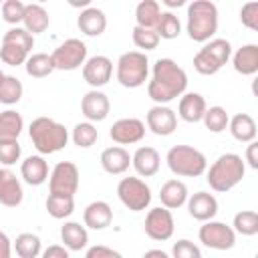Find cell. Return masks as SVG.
<instances>
[{
	"label": "cell",
	"mask_w": 258,
	"mask_h": 258,
	"mask_svg": "<svg viewBox=\"0 0 258 258\" xmlns=\"http://www.w3.org/2000/svg\"><path fill=\"white\" fill-rule=\"evenodd\" d=\"M24 200L20 179L10 167H0V204L6 208H18Z\"/></svg>",
	"instance_id": "2e32d148"
},
{
	"label": "cell",
	"mask_w": 258,
	"mask_h": 258,
	"mask_svg": "<svg viewBox=\"0 0 258 258\" xmlns=\"http://www.w3.org/2000/svg\"><path fill=\"white\" fill-rule=\"evenodd\" d=\"M44 206H46L48 216H52L54 220H64V218H69V216L75 212V198L48 194Z\"/></svg>",
	"instance_id": "d6a6232c"
},
{
	"label": "cell",
	"mask_w": 258,
	"mask_h": 258,
	"mask_svg": "<svg viewBox=\"0 0 258 258\" xmlns=\"http://www.w3.org/2000/svg\"><path fill=\"white\" fill-rule=\"evenodd\" d=\"M101 167L109 173V175H121L129 169L131 165V155L125 147L121 145H113V147H107L103 149L101 153Z\"/></svg>",
	"instance_id": "d6986e66"
},
{
	"label": "cell",
	"mask_w": 258,
	"mask_h": 258,
	"mask_svg": "<svg viewBox=\"0 0 258 258\" xmlns=\"http://www.w3.org/2000/svg\"><path fill=\"white\" fill-rule=\"evenodd\" d=\"M28 135H30L34 149L40 155H52V153L64 149L69 143V129L50 117L32 119V123L28 127Z\"/></svg>",
	"instance_id": "7a4b0ae2"
},
{
	"label": "cell",
	"mask_w": 258,
	"mask_h": 258,
	"mask_svg": "<svg viewBox=\"0 0 258 258\" xmlns=\"http://www.w3.org/2000/svg\"><path fill=\"white\" fill-rule=\"evenodd\" d=\"M0 6H2V4H0Z\"/></svg>",
	"instance_id": "9f6ffc18"
},
{
	"label": "cell",
	"mask_w": 258,
	"mask_h": 258,
	"mask_svg": "<svg viewBox=\"0 0 258 258\" xmlns=\"http://www.w3.org/2000/svg\"><path fill=\"white\" fill-rule=\"evenodd\" d=\"M246 161L252 169H258V143L256 141H250L246 145Z\"/></svg>",
	"instance_id": "f907efd6"
},
{
	"label": "cell",
	"mask_w": 258,
	"mask_h": 258,
	"mask_svg": "<svg viewBox=\"0 0 258 258\" xmlns=\"http://www.w3.org/2000/svg\"><path fill=\"white\" fill-rule=\"evenodd\" d=\"M22 155V147L18 141H2L0 143V163L4 167L14 165Z\"/></svg>",
	"instance_id": "bcb514c9"
},
{
	"label": "cell",
	"mask_w": 258,
	"mask_h": 258,
	"mask_svg": "<svg viewBox=\"0 0 258 258\" xmlns=\"http://www.w3.org/2000/svg\"><path fill=\"white\" fill-rule=\"evenodd\" d=\"M14 252L18 258H38L42 254V242L36 234L32 232H22L16 236L14 244H12Z\"/></svg>",
	"instance_id": "f546056e"
},
{
	"label": "cell",
	"mask_w": 258,
	"mask_h": 258,
	"mask_svg": "<svg viewBox=\"0 0 258 258\" xmlns=\"http://www.w3.org/2000/svg\"><path fill=\"white\" fill-rule=\"evenodd\" d=\"M155 32H157L159 40H161V38L173 40V38H177V36L181 34V22H179V18H177L171 10L161 12V14H159V20H157V24H155Z\"/></svg>",
	"instance_id": "836d02e7"
},
{
	"label": "cell",
	"mask_w": 258,
	"mask_h": 258,
	"mask_svg": "<svg viewBox=\"0 0 258 258\" xmlns=\"http://www.w3.org/2000/svg\"><path fill=\"white\" fill-rule=\"evenodd\" d=\"M2 79H4V73H2V71H0V83H2Z\"/></svg>",
	"instance_id": "11a10c76"
},
{
	"label": "cell",
	"mask_w": 258,
	"mask_h": 258,
	"mask_svg": "<svg viewBox=\"0 0 258 258\" xmlns=\"http://www.w3.org/2000/svg\"><path fill=\"white\" fill-rule=\"evenodd\" d=\"M145 234L155 240V242H165L173 236V230H175V222H173V214L171 210L159 206V208H151L145 216Z\"/></svg>",
	"instance_id": "8fae6325"
},
{
	"label": "cell",
	"mask_w": 258,
	"mask_h": 258,
	"mask_svg": "<svg viewBox=\"0 0 258 258\" xmlns=\"http://www.w3.org/2000/svg\"><path fill=\"white\" fill-rule=\"evenodd\" d=\"M54 71H77L87 60V44L79 38H67L50 52Z\"/></svg>",
	"instance_id": "ba28073f"
},
{
	"label": "cell",
	"mask_w": 258,
	"mask_h": 258,
	"mask_svg": "<svg viewBox=\"0 0 258 258\" xmlns=\"http://www.w3.org/2000/svg\"><path fill=\"white\" fill-rule=\"evenodd\" d=\"M189 194H187V185L181 179H167L161 187H159V200L161 206L167 210H177L187 202Z\"/></svg>",
	"instance_id": "603a6c76"
},
{
	"label": "cell",
	"mask_w": 258,
	"mask_h": 258,
	"mask_svg": "<svg viewBox=\"0 0 258 258\" xmlns=\"http://www.w3.org/2000/svg\"><path fill=\"white\" fill-rule=\"evenodd\" d=\"M42 258H71V256H69V250L64 246L52 244L46 250H42Z\"/></svg>",
	"instance_id": "681fc988"
},
{
	"label": "cell",
	"mask_w": 258,
	"mask_h": 258,
	"mask_svg": "<svg viewBox=\"0 0 258 258\" xmlns=\"http://www.w3.org/2000/svg\"><path fill=\"white\" fill-rule=\"evenodd\" d=\"M109 137L117 145H133L145 137V123L135 117H123L115 121L109 129Z\"/></svg>",
	"instance_id": "7c38bea8"
},
{
	"label": "cell",
	"mask_w": 258,
	"mask_h": 258,
	"mask_svg": "<svg viewBox=\"0 0 258 258\" xmlns=\"http://www.w3.org/2000/svg\"><path fill=\"white\" fill-rule=\"evenodd\" d=\"M194 69L200 73V75H206V77H210V75H216L222 67L204 50V48H200L198 52H196V56H194Z\"/></svg>",
	"instance_id": "ee69618b"
},
{
	"label": "cell",
	"mask_w": 258,
	"mask_h": 258,
	"mask_svg": "<svg viewBox=\"0 0 258 258\" xmlns=\"http://www.w3.org/2000/svg\"><path fill=\"white\" fill-rule=\"evenodd\" d=\"M83 222H85V228H91V230H105L107 226H111L113 222V210L107 202L103 200H95L91 202L85 212H83Z\"/></svg>",
	"instance_id": "ffe728a7"
},
{
	"label": "cell",
	"mask_w": 258,
	"mask_h": 258,
	"mask_svg": "<svg viewBox=\"0 0 258 258\" xmlns=\"http://www.w3.org/2000/svg\"><path fill=\"white\" fill-rule=\"evenodd\" d=\"M187 36L194 42H208L218 32V6L210 0H194L187 6Z\"/></svg>",
	"instance_id": "277c9868"
},
{
	"label": "cell",
	"mask_w": 258,
	"mask_h": 258,
	"mask_svg": "<svg viewBox=\"0 0 258 258\" xmlns=\"http://www.w3.org/2000/svg\"><path fill=\"white\" fill-rule=\"evenodd\" d=\"M131 38H133V44H135L137 48H141V52L155 50L157 44H159V36H157V32L151 30V28L135 26L133 32H131Z\"/></svg>",
	"instance_id": "60d3db41"
},
{
	"label": "cell",
	"mask_w": 258,
	"mask_h": 258,
	"mask_svg": "<svg viewBox=\"0 0 258 258\" xmlns=\"http://www.w3.org/2000/svg\"><path fill=\"white\" fill-rule=\"evenodd\" d=\"M22 24H24V30L34 36V34H40V32H44L48 28L50 16H48V12H46V8L42 4L32 2V4H26V8H24Z\"/></svg>",
	"instance_id": "4316f807"
},
{
	"label": "cell",
	"mask_w": 258,
	"mask_h": 258,
	"mask_svg": "<svg viewBox=\"0 0 258 258\" xmlns=\"http://www.w3.org/2000/svg\"><path fill=\"white\" fill-rule=\"evenodd\" d=\"M12 256V242L6 232L0 230V258H10Z\"/></svg>",
	"instance_id": "816d5d0a"
},
{
	"label": "cell",
	"mask_w": 258,
	"mask_h": 258,
	"mask_svg": "<svg viewBox=\"0 0 258 258\" xmlns=\"http://www.w3.org/2000/svg\"><path fill=\"white\" fill-rule=\"evenodd\" d=\"M200 242L210 248V250H230L236 244V232L232 230V226L218 222V220H208L200 226L198 232Z\"/></svg>",
	"instance_id": "30bf717a"
},
{
	"label": "cell",
	"mask_w": 258,
	"mask_h": 258,
	"mask_svg": "<svg viewBox=\"0 0 258 258\" xmlns=\"http://www.w3.org/2000/svg\"><path fill=\"white\" fill-rule=\"evenodd\" d=\"M202 48H204L220 67H224V64L230 60V56H232V44H230L226 38H212V40H208Z\"/></svg>",
	"instance_id": "f35d334b"
},
{
	"label": "cell",
	"mask_w": 258,
	"mask_h": 258,
	"mask_svg": "<svg viewBox=\"0 0 258 258\" xmlns=\"http://www.w3.org/2000/svg\"><path fill=\"white\" fill-rule=\"evenodd\" d=\"M60 242L67 250L79 252L89 244V232L79 222H64L60 226Z\"/></svg>",
	"instance_id": "484cf974"
},
{
	"label": "cell",
	"mask_w": 258,
	"mask_h": 258,
	"mask_svg": "<svg viewBox=\"0 0 258 258\" xmlns=\"http://www.w3.org/2000/svg\"><path fill=\"white\" fill-rule=\"evenodd\" d=\"M117 196L131 212H143L151 204V187L141 177H123L117 183Z\"/></svg>",
	"instance_id": "52a82bcc"
},
{
	"label": "cell",
	"mask_w": 258,
	"mask_h": 258,
	"mask_svg": "<svg viewBox=\"0 0 258 258\" xmlns=\"http://www.w3.org/2000/svg\"><path fill=\"white\" fill-rule=\"evenodd\" d=\"M246 175V163L238 153H222L210 169H206V181L218 194H226L236 187Z\"/></svg>",
	"instance_id": "3957f363"
},
{
	"label": "cell",
	"mask_w": 258,
	"mask_h": 258,
	"mask_svg": "<svg viewBox=\"0 0 258 258\" xmlns=\"http://www.w3.org/2000/svg\"><path fill=\"white\" fill-rule=\"evenodd\" d=\"M141 258H171L167 252H163V250H159V248H151V250H147Z\"/></svg>",
	"instance_id": "f5cc1de1"
},
{
	"label": "cell",
	"mask_w": 258,
	"mask_h": 258,
	"mask_svg": "<svg viewBox=\"0 0 258 258\" xmlns=\"http://www.w3.org/2000/svg\"><path fill=\"white\" fill-rule=\"evenodd\" d=\"M147 129L159 137H167L177 129V115L167 105H153L145 115Z\"/></svg>",
	"instance_id": "5bb4252c"
},
{
	"label": "cell",
	"mask_w": 258,
	"mask_h": 258,
	"mask_svg": "<svg viewBox=\"0 0 258 258\" xmlns=\"http://www.w3.org/2000/svg\"><path fill=\"white\" fill-rule=\"evenodd\" d=\"M202 121H204V125H206V129H208L210 133H222V131H226V127H228L230 115L226 113L224 107L214 105V107L206 109Z\"/></svg>",
	"instance_id": "74e56055"
},
{
	"label": "cell",
	"mask_w": 258,
	"mask_h": 258,
	"mask_svg": "<svg viewBox=\"0 0 258 258\" xmlns=\"http://www.w3.org/2000/svg\"><path fill=\"white\" fill-rule=\"evenodd\" d=\"M85 258H123V256H121V252H117V250H113V248H109V246L95 244V246H91V248L87 250Z\"/></svg>",
	"instance_id": "c3c4849f"
},
{
	"label": "cell",
	"mask_w": 258,
	"mask_h": 258,
	"mask_svg": "<svg viewBox=\"0 0 258 258\" xmlns=\"http://www.w3.org/2000/svg\"><path fill=\"white\" fill-rule=\"evenodd\" d=\"M208 105L206 99L200 93H183L179 97V105H177V115L185 121V123H200L204 113H206Z\"/></svg>",
	"instance_id": "7402d4cb"
},
{
	"label": "cell",
	"mask_w": 258,
	"mask_h": 258,
	"mask_svg": "<svg viewBox=\"0 0 258 258\" xmlns=\"http://www.w3.org/2000/svg\"><path fill=\"white\" fill-rule=\"evenodd\" d=\"M0 58H2V62L8 64V67H20V64L26 62L28 52H26L24 48L16 46V44H6V42H2V46H0Z\"/></svg>",
	"instance_id": "7bdbcfd3"
},
{
	"label": "cell",
	"mask_w": 258,
	"mask_h": 258,
	"mask_svg": "<svg viewBox=\"0 0 258 258\" xmlns=\"http://www.w3.org/2000/svg\"><path fill=\"white\" fill-rule=\"evenodd\" d=\"M20 175L28 185H42L48 179V163L42 155H30L20 163Z\"/></svg>",
	"instance_id": "d4e9b609"
},
{
	"label": "cell",
	"mask_w": 258,
	"mask_h": 258,
	"mask_svg": "<svg viewBox=\"0 0 258 258\" xmlns=\"http://www.w3.org/2000/svg\"><path fill=\"white\" fill-rule=\"evenodd\" d=\"M77 26L85 36H101L107 28V16L101 8L87 6L77 18Z\"/></svg>",
	"instance_id": "44dd1931"
},
{
	"label": "cell",
	"mask_w": 258,
	"mask_h": 258,
	"mask_svg": "<svg viewBox=\"0 0 258 258\" xmlns=\"http://www.w3.org/2000/svg\"><path fill=\"white\" fill-rule=\"evenodd\" d=\"M230 58L236 73L244 77H252L258 73V44H244Z\"/></svg>",
	"instance_id": "cb8c5ba5"
},
{
	"label": "cell",
	"mask_w": 258,
	"mask_h": 258,
	"mask_svg": "<svg viewBox=\"0 0 258 258\" xmlns=\"http://www.w3.org/2000/svg\"><path fill=\"white\" fill-rule=\"evenodd\" d=\"M131 165L137 171L139 177H153L159 171L161 165V155L155 147L151 145H141L135 149V153L131 155Z\"/></svg>",
	"instance_id": "e0dca14e"
},
{
	"label": "cell",
	"mask_w": 258,
	"mask_h": 258,
	"mask_svg": "<svg viewBox=\"0 0 258 258\" xmlns=\"http://www.w3.org/2000/svg\"><path fill=\"white\" fill-rule=\"evenodd\" d=\"M159 14H161V6H159L157 0H141L135 6V20H137L135 26L155 30V24L159 20Z\"/></svg>",
	"instance_id": "4dcf8cb0"
},
{
	"label": "cell",
	"mask_w": 258,
	"mask_h": 258,
	"mask_svg": "<svg viewBox=\"0 0 258 258\" xmlns=\"http://www.w3.org/2000/svg\"><path fill=\"white\" fill-rule=\"evenodd\" d=\"M163 4L169 8H179V6H183V0H163Z\"/></svg>",
	"instance_id": "db71d44e"
},
{
	"label": "cell",
	"mask_w": 258,
	"mask_h": 258,
	"mask_svg": "<svg viewBox=\"0 0 258 258\" xmlns=\"http://www.w3.org/2000/svg\"><path fill=\"white\" fill-rule=\"evenodd\" d=\"M24 8L26 4L20 2V0H4L0 10H2V20L12 24V26H18L24 18Z\"/></svg>",
	"instance_id": "b9f144b4"
},
{
	"label": "cell",
	"mask_w": 258,
	"mask_h": 258,
	"mask_svg": "<svg viewBox=\"0 0 258 258\" xmlns=\"http://www.w3.org/2000/svg\"><path fill=\"white\" fill-rule=\"evenodd\" d=\"M71 139H73V143H75L77 147H81V149H89V147H93V145L97 143V139H99V131H97V127H95L93 123H89V121H81V123H77V125L73 127Z\"/></svg>",
	"instance_id": "e575fe53"
},
{
	"label": "cell",
	"mask_w": 258,
	"mask_h": 258,
	"mask_svg": "<svg viewBox=\"0 0 258 258\" xmlns=\"http://www.w3.org/2000/svg\"><path fill=\"white\" fill-rule=\"evenodd\" d=\"M24 69H26V75L28 77L44 79V77H48L54 71V64H52L50 54H46V52H34V54H28V58L24 62Z\"/></svg>",
	"instance_id": "1f68e13d"
},
{
	"label": "cell",
	"mask_w": 258,
	"mask_h": 258,
	"mask_svg": "<svg viewBox=\"0 0 258 258\" xmlns=\"http://www.w3.org/2000/svg\"><path fill=\"white\" fill-rule=\"evenodd\" d=\"M115 75L121 87L125 89H137L141 87L149 77V58L141 50H127L119 56Z\"/></svg>",
	"instance_id": "8992f818"
},
{
	"label": "cell",
	"mask_w": 258,
	"mask_h": 258,
	"mask_svg": "<svg viewBox=\"0 0 258 258\" xmlns=\"http://www.w3.org/2000/svg\"><path fill=\"white\" fill-rule=\"evenodd\" d=\"M24 87L20 83V79L12 77V75H4L2 83H0V103L4 105H16L22 99Z\"/></svg>",
	"instance_id": "8d00e7d4"
},
{
	"label": "cell",
	"mask_w": 258,
	"mask_h": 258,
	"mask_svg": "<svg viewBox=\"0 0 258 258\" xmlns=\"http://www.w3.org/2000/svg\"><path fill=\"white\" fill-rule=\"evenodd\" d=\"M187 212L194 220L198 222H208L214 220L218 214V200L210 191H196L194 196L187 198Z\"/></svg>",
	"instance_id": "ac0fdd59"
},
{
	"label": "cell",
	"mask_w": 258,
	"mask_h": 258,
	"mask_svg": "<svg viewBox=\"0 0 258 258\" xmlns=\"http://www.w3.org/2000/svg\"><path fill=\"white\" fill-rule=\"evenodd\" d=\"M228 129L232 133V137L240 143H250L256 141V121L252 119V115L248 113H236L230 121H228Z\"/></svg>",
	"instance_id": "83f0119b"
},
{
	"label": "cell",
	"mask_w": 258,
	"mask_h": 258,
	"mask_svg": "<svg viewBox=\"0 0 258 258\" xmlns=\"http://www.w3.org/2000/svg\"><path fill=\"white\" fill-rule=\"evenodd\" d=\"M109 111H111V103H109V97L103 91L91 89V91H87L83 95V99H81V113L85 115V119L89 123L105 121Z\"/></svg>",
	"instance_id": "9a60e30c"
},
{
	"label": "cell",
	"mask_w": 258,
	"mask_h": 258,
	"mask_svg": "<svg viewBox=\"0 0 258 258\" xmlns=\"http://www.w3.org/2000/svg\"><path fill=\"white\" fill-rule=\"evenodd\" d=\"M171 258H202V250L191 240L181 238V240L173 242V246H171Z\"/></svg>",
	"instance_id": "f6af8a7d"
},
{
	"label": "cell",
	"mask_w": 258,
	"mask_h": 258,
	"mask_svg": "<svg viewBox=\"0 0 258 258\" xmlns=\"http://www.w3.org/2000/svg\"><path fill=\"white\" fill-rule=\"evenodd\" d=\"M187 89V75L173 58H157L147 83V95L155 105H167Z\"/></svg>",
	"instance_id": "6da1fadb"
},
{
	"label": "cell",
	"mask_w": 258,
	"mask_h": 258,
	"mask_svg": "<svg viewBox=\"0 0 258 258\" xmlns=\"http://www.w3.org/2000/svg\"><path fill=\"white\" fill-rule=\"evenodd\" d=\"M167 167L179 177H200L208 169L206 155L191 145H173L165 155Z\"/></svg>",
	"instance_id": "5b68a950"
},
{
	"label": "cell",
	"mask_w": 258,
	"mask_h": 258,
	"mask_svg": "<svg viewBox=\"0 0 258 258\" xmlns=\"http://www.w3.org/2000/svg\"><path fill=\"white\" fill-rule=\"evenodd\" d=\"M111 75H113V60L105 54L89 56L83 64V79L93 89H99V87L107 85L111 81Z\"/></svg>",
	"instance_id": "4fadbf2b"
},
{
	"label": "cell",
	"mask_w": 258,
	"mask_h": 258,
	"mask_svg": "<svg viewBox=\"0 0 258 258\" xmlns=\"http://www.w3.org/2000/svg\"><path fill=\"white\" fill-rule=\"evenodd\" d=\"M240 22L254 32L258 30V2H246L240 8Z\"/></svg>",
	"instance_id": "7dc6e473"
},
{
	"label": "cell",
	"mask_w": 258,
	"mask_h": 258,
	"mask_svg": "<svg viewBox=\"0 0 258 258\" xmlns=\"http://www.w3.org/2000/svg\"><path fill=\"white\" fill-rule=\"evenodd\" d=\"M2 42H6V44H16V46L24 48L26 52H30V50L34 48V36H32L30 32H26L24 26H12V28H8V30L4 32V36H2Z\"/></svg>",
	"instance_id": "ab89813d"
},
{
	"label": "cell",
	"mask_w": 258,
	"mask_h": 258,
	"mask_svg": "<svg viewBox=\"0 0 258 258\" xmlns=\"http://www.w3.org/2000/svg\"><path fill=\"white\" fill-rule=\"evenodd\" d=\"M79 189V167L73 161H58L48 173V191L75 198Z\"/></svg>",
	"instance_id": "9c48e42d"
},
{
	"label": "cell",
	"mask_w": 258,
	"mask_h": 258,
	"mask_svg": "<svg viewBox=\"0 0 258 258\" xmlns=\"http://www.w3.org/2000/svg\"><path fill=\"white\" fill-rule=\"evenodd\" d=\"M232 230L242 236H256L258 234V214L254 210H242L234 216Z\"/></svg>",
	"instance_id": "d590c367"
},
{
	"label": "cell",
	"mask_w": 258,
	"mask_h": 258,
	"mask_svg": "<svg viewBox=\"0 0 258 258\" xmlns=\"http://www.w3.org/2000/svg\"><path fill=\"white\" fill-rule=\"evenodd\" d=\"M24 129V119L18 111L6 109L0 113V143L2 141H18Z\"/></svg>",
	"instance_id": "f1b7e54d"
}]
</instances>
